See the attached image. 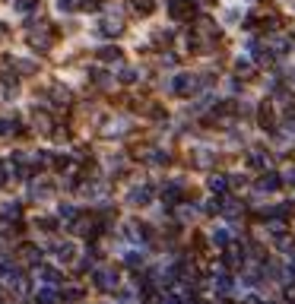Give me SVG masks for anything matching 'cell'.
I'll return each instance as SVG.
<instances>
[{"instance_id":"6da1fadb","label":"cell","mask_w":295,"mask_h":304,"mask_svg":"<svg viewBox=\"0 0 295 304\" xmlns=\"http://www.w3.org/2000/svg\"><path fill=\"white\" fill-rule=\"evenodd\" d=\"M83 10H99V0H83Z\"/></svg>"}]
</instances>
